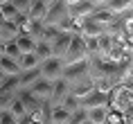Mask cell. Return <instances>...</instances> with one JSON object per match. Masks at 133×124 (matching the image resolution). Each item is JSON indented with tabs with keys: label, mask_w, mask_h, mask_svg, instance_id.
Wrapping results in <instances>:
<instances>
[{
	"label": "cell",
	"mask_w": 133,
	"mask_h": 124,
	"mask_svg": "<svg viewBox=\"0 0 133 124\" xmlns=\"http://www.w3.org/2000/svg\"><path fill=\"white\" fill-rule=\"evenodd\" d=\"M63 68H65V63H63V59H59V56H50V59H45V61L38 63L41 77L45 81H56V79H61Z\"/></svg>",
	"instance_id": "obj_1"
},
{
	"label": "cell",
	"mask_w": 133,
	"mask_h": 124,
	"mask_svg": "<svg viewBox=\"0 0 133 124\" xmlns=\"http://www.w3.org/2000/svg\"><path fill=\"white\" fill-rule=\"evenodd\" d=\"M63 79L68 81V86L72 83H79L88 79V56H86L84 61H77V63H68L65 68H63Z\"/></svg>",
	"instance_id": "obj_2"
},
{
	"label": "cell",
	"mask_w": 133,
	"mask_h": 124,
	"mask_svg": "<svg viewBox=\"0 0 133 124\" xmlns=\"http://www.w3.org/2000/svg\"><path fill=\"white\" fill-rule=\"evenodd\" d=\"M86 45H84V38L79 34H72L70 38V45L65 50V54H63V63L68 66V63H77V61H84L86 59Z\"/></svg>",
	"instance_id": "obj_3"
},
{
	"label": "cell",
	"mask_w": 133,
	"mask_h": 124,
	"mask_svg": "<svg viewBox=\"0 0 133 124\" xmlns=\"http://www.w3.org/2000/svg\"><path fill=\"white\" fill-rule=\"evenodd\" d=\"M63 18H68V5H65L63 0H56V2H52V5H48L43 25H59Z\"/></svg>",
	"instance_id": "obj_4"
},
{
	"label": "cell",
	"mask_w": 133,
	"mask_h": 124,
	"mask_svg": "<svg viewBox=\"0 0 133 124\" xmlns=\"http://www.w3.org/2000/svg\"><path fill=\"white\" fill-rule=\"evenodd\" d=\"M95 7H97V0H79L77 5L68 7V16L72 21H81V18H88L95 11Z\"/></svg>",
	"instance_id": "obj_5"
},
{
	"label": "cell",
	"mask_w": 133,
	"mask_h": 124,
	"mask_svg": "<svg viewBox=\"0 0 133 124\" xmlns=\"http://www.w3.org/2000/svg\"><path fill=\"white\" fill-rule=\"evenodd\" d=\"M68 93H70V86H68V81L65 79H56V81H52V90H50V99L48 104L50 106H61V102L68 97Z\"/></svg>",
	"instance_id": "obj_6"
},
{
	"label": "cell",
	"mask_w": 133,
	"mask_h": 124,
	"mask_svg": "<svg viewBox=\"0 0 133 124\" xmlns=\"http://www.w3.org/2000/svg\"><path fill=\"white\" fill-rule=\"evenodd\" d=\"M50 90H52V81H45V79H36L34 83H32V88L27 90L32 97H36L38 102H48L50 99Z\"/></svg>",
	"instance_id": "obj_7"
},
{
	"label": "cell",
	"mask_w": 133,
	"mask_h": 124,
	"mask_svg": "<svg viewBox=\"0 0 133 124\" xmlns=\"http://www.w3.org/2000/svg\"><path fill=\"white\" fill-rule=\"evenodd\" d=\"M79 106H81L84 110L95 108V106H108V95L99 93V90H92L90 95H86L84 99H79Z\"/></svg>",
	"instance_id": "obj_8"
},
{
	"label": "cell",
	"mask_w": 133,
	"mask_h": 124,
	"mask_svg": "<svg viewBox=\"0 0 133 124\" xmlns=\"http://www.w3.org/2000/svg\"><path fill=\"white\" fill-rule=\"evenodd\" d=\"M45 11H48V5L43 2V0H32L29 2V9H27V18L32 23H43V18H45Z\"/></svg>",
	"instance_id": "obj_9"
},
{
	"label": "cell",
	"mask_w": 133,
	"mask_h": 124,
	"mask_svg": "<svg viewBox=\"0 0 133 124\" xmlns=\"http://www.w3.org/2000/svg\"><path fill=\"white\" fill-rule=\"evenodd\" d=\"M36 79H41V70H38V68L18 72V90H29Z\"/></svg>",
	"instance_id": "obj_10"
},
{
	"label": "cell",
	"mask_w": 133,
	"mask_h": 124,
	"mask_svg": "<svg viewBox=\"0 0 133 124\" xmlns=\"http://www.w3.org/2000/svg\"><path fill=\"white\" fill-rule=\"evenodd\" d=\"M70 38H72V34H59V36H56L54 41L50 43V48H52V56L63 59L65 50H68V45H70Z\"/></svg>",
	"instance_id": "obj_11"
},
{
	"label": "cell",
	"mask_w": 133,
	"mask_h": 124,
	"mask_svg": "<svg viewBox=\"0 0 133 124\" xmlns=\"http://www.w3.org/2000/svg\"><path fill=\"white\" fill-rule=\"evenodd\" d=\"M92 90H95V86H92L90 77H88V79H84V81H79V83H72L70 86V95L77 97V99H84L86 95H90Z\"/></svg>",
	"instance_id": "obj_12"
},
{
	"label": "cell",
	"mask_w": 133,
	"mask_h": 124,
	"mask_svg": "<svg viewBox=\"0 0 133 124\" xmlns=\"http://www.w3.org/2000/svg\"><path fill=\"white\" fill-rule=\"evenodd\" d=\"M90 18H92L95 23H99V25H102V27L106 29V25H111V23L115 21V14H111V11H108L106 7L97 5V7H95V11L90 14Z\"/></svg>",
	"instance_id": "obj_13"
},
{
	"label": "cell",
	"mask_w": 133,
	"mask_h": 124,
	"mask_svg": "<svg viewBox=\"0 0 133 124\" xmlns=\"http://www.w3.org/2000/svg\"><path fill=\"white\" fill-rule=\"evenodd\" d=\"M102 7H106L111 14H122V11H126V9H131V5H133V0H102L99 2Z\"/></svg>",
	"instance_id": "obj_14"
},
{
	"label": "cell",
	"mask_w": 133,
	"mask_h": 124,
	"mask_svg": "<svg viewBox=\"0 0 133 124\" xmlns=\"http://www.w3.org/2000/svg\"><path fill=\"white\" fill-rule=\"evenodd\" d=\"M108 110H111L108 106H95V108L86 110V117H88V122H90V124H104Z\"/></svg>",
	"instance_id": "obj_15"
},
{
	"label": "cell",
	"mask_w": 133,
	"mask_h": 124,
	"mask_svg": "<svg viewBox=\"0 0 133 124\" xmlns=\"http://www.w3.org/2000/svg\"><path fill=\"white\" fill-rule=\"evenodd\" d=\"M0 70L5 72V77H18V72H21L18 61L9 59V56H0Z\"/></svg>",
	"instance_id": "obj_16"
},
{
	"label": "cell",
	"mask_w": 133,
	"mask_h": 124,
	"mask_svg": "<svg viewBox=\"0 0 133 124\" xmlns=\"http://www.w3.org/2000/svg\"><path fill=\"white\" fill-rule=\"evenodd\" d=\"M14 43H16V48H18V52H21V54L34 52V45H36V41H34V38H29L27 34H18V36L14 38Z\"/></svg>",
	"instance_id": "obj_17"
},
{
	"label": "cell",
	"mask_w": 133,
	"mask_h": 124,
	"mask_svg": "<svg viewBox=\"0 0 133 124\" xmlns=\"http://www.w3.org/2000/svg\"><path fill=\"white\" fill-rule=\"evenodd\" d=\"M34 56L38 59V63L45 61V59H50V56H52V48H50V43L36 41V45H34Z\"/></svg>",
	"instance_id": "obj_18"
},
{
	"label": "cell",
	"mask_w": 133,
	"mask_h": 124,
	"mask_svg": "<svg viewBox=\"0 0 133 124\" xmlns=\"http://www.w3.org/2000/svg\"><path fill=\"white\" fill-rule=\"evenodd\" d=\"M18 68L23 70H34L38 68V59L34 56V52H27V54H21V59H18Z\"/></svg>",
	"instance_id": "obj_19"
},
{
	"label": "cell",
	"mask_w": 133,
	"mask_h": 124,
	"mask_svg": "<svg viewBox=\"0 0 133 124\" xmlns=\"http://www.w3.org/2000/svg\"><path fill=\"white\" fill-rule=\"evenodd\" d=\"M0 16H2V21H5V23H14L16 16H18V11L14 9L11 2H5V5H0Z\"/></svg>",
	"instance_id": "obj_20"
},
{
	"label": "cell",
	"mask_w": 133,
	"mask_h": 124,
	"mask_svg": "<svg viewBox=\"0 0 133 124\" xmlns=\"http://www.w3.org/2000/svg\"><path fill=\"white\" fill-rule=\"evenodd\" d=\"M0 93H18V77H5L0 81Z\"/></svg>",
	"instance_id": "obj_21"
},
{
	"label": "cell",
	"mask_w": 133,
	"mask_h": 124,
	"mask_svg": "<svg viewBox=\"0 0 133 124\" xmlns=\"http://www.w3.org/2000/svg\"><path fill=\"white\" fill-rule=\"evenodd\" d=\"M7 110L16 117V120H21V117H25V115H27V113H25V106H23V102L18 99V97H14V102L9 104V108H7Z\"/></svg>",
	"instance_id": "obj_22"
},
{
	"label": "cell",
	"mask_w": 133,
	"mask_h": 124,
	"mask_svg": "<svg viewBox=\"0 0 133 124\" xmlns=\"http://www.w3.org/2000/svg\"><path fill=\"white\" fill-rule=\"evenodd\" d=\"M61 34L59 29H56V25H43V32H41V41L45 43H52L56 38V36Z\"/></svg>",
	"instance_id": "obj_23"
},
{
	"label": "cell",
	"mask_w": 133,
	"mask_h": 124,
	"mask_svg": "<svg viewBox=\"0 0 133 124\" xmlns=\"http://www.w3.org/2000/svg\"><path fill=\"white\" fill-rule=\"evenodd\" d=\"M61 108H63V110H68V113H75V110L81 108V106H79V99H77V97H72L70 93H68V97L61 102Z\"/></svg>",
	"instance_id": "obj_24"
},
{
	"label": "cell",
	"mask_w": 133,
	"mask_h": 124,
	"mask_svg": "<svg viewBox=\"0 0 133 124\" xmlns=\"http://www.w3.org/2000/svg\"><path fill=\"white\" fill-rule=\"evenodd\" d=\"M88 117H86V110L84 108H77L75 113H70V117H68V122L65 124H84Z\"/></svg>",
	"instance_id": "obj_25"
},
{
	"label": "cell",
	"mask_w": 133,
	"mask_h": 124,
	"mask_svg": "<svg viewBox=\"0 0 133 124\" xmlns=\"http://www.w3.org/2000/svg\"><path fill=\"white\" fill-rule=\"evenodd\" d=\"M9 2H11V5H14V9L16 11H18V14H27V9H29V2H32V0H9Z\"/></svg>",
	"instance_id": "obj_26"
},
{
	"label": "cell",
	"mask_w": 133,
	"mask_h": 124,
	"mask_svg": "<svg viewBox=\"0 0 133 124\" xmlns=\"http://www.w3.org/2000/svg\"><path fill=\"white\" fill-rule=\"evenodd\" d=\"M0 124H18V120L9 110H0Z\"/></svg>",
	"instance_id": "obj_27"
},
{
	"label": "cell",
	"mask_w": 133,
	"mask_h": 124,
	"mask_svg": "<svg viewBox=\"0 0 133 124\" xmlns=\"http://www.w3.org/2000/svg\"><path fill=\"white\" fill-rule=\"evenodd\" d=\"M63 2H65V5H68V7H72V5H77L79 0H63Z\"/></svg>",
	"instance_id": "obj_28"
},
{
	"label": "cell",
	"mask_w": 133,
	"mask_h": 124,
	"mask_svg": "<svg viewBox=\"0 0 133 124\" xmlns=\"http://www.w3.org/2000/svg\"><path fill=\"white\" fill-rule=\"evenodd\" d=\"M43 2H45V5H52V2H56V0H43Z\"/></svg>",
	"instance_id": "obj_29"
},
{
	"label": "cell",
	"mask_w": 133,
	"mask_h": 124,
	"mask_svg": "<svg viewBox=\"0 0 133 124\" xmlns=\"http://www.w3.org/2000/svg\"><path fill=\"white\" fill-rule=\"evenodd\" d=\"M104 124H119V122H111V120H106V122Z\"/></svg>",
	"instance_id": "obj_30"
},
{
	"label": "cell",
	"mask_w": 133,
	"mask_h": 124,
	"mask_svg": "<svg viewBox=\"0 0 133 124\" xmlns=\"http://www.w3.org/2000/svg\"><path fill=\"white\" fill-rule=\"evenodd\" d=\"M5 2H9V0H0V5H5Z\"/></svg>",
	"instance_id": "obj_31"
},
{
	"label": "cell",
	"mask_w": 133,
	"mask_h": 124,
	"mask_svg": "<svg viewBox=\"0 0 133 124\" xmlns=\"http://www.w3.org/2000/svg\"><path fill=\"white\" fill-rule=\"evenodd\" d=\"M84 124H90V122H88V120H86V122H84Z\"/></svg>",
	"instance_id": "obj_32"
},
{
	"label": "cell",
	"mask_w": 133,
	"mask_h": 124,
	"mask_svg": "<svg viewBox=\"0 0 133 124\" xmlns=\"http://www.w3.org/2000/svg\"><path fill=\"white\" fill-rule=\"evenodd\" d=\"M99 2H102V0H97V5H99Z\"/></svg>",
	"instance_id": "obj_33"
}]
</instances>
